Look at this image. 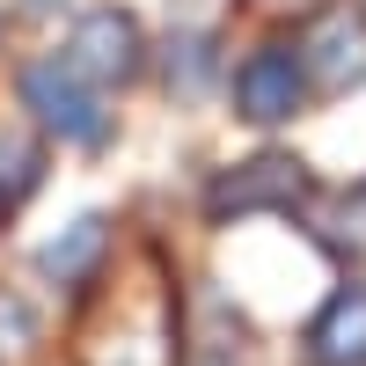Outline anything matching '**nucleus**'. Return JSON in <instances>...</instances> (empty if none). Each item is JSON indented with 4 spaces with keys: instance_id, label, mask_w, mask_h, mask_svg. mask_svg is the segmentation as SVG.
I'll return each instance as SVG.
<instances>
[{
    "instance_id": "obj_14",
    "label": "nucleus",
    "mask_w": 366,
    "mask_h": 366,
    "mask_svg": "<svg viewBox=\"0 0 366 366\" xmlns=\"http://www.w3.org/2000/svg\"><path fill=\"white\" fill-rule=\"evenodd\" d=\"M359 15H366V0H359Z\"/></svg>"
},
{
    "instance_id": "obj_13",
    "label": "nucleus",
    "mask_w": 366,
    "mask_h": 366,
    "mask_svg": "<svg viewBox=\"0 0 366 366\" xmlns=\"http://www.w3.org/2000/svg\"><path fill=\"white\" fill-rule=\"evenodd\" d=\"M271 8H300V0H271Z\"/></svg>"
},
{
    "instance_id": "obj_11",
    "label": "nucleus",
    "mask_w": 366,
    "mask_h": 366,
    "mask_svg": "<svg viewBox=\"0 0 366 366\" xmlns=\"http://www.w3.org/2000/svg\"><path fill=\"white\" fill-rule=\"evenodd\" d=\"M212 74H220V44L205 37V29H191V37H169V96H183V103H198L205 88H212Z\"/></svg>"
},
{
    "instance_id": "obj_6",
    "label": "nucleus",
    "mask_w": 366,
    "mask_h": 366,
    "mask_svg": "<svg viewBox=\"0 0 366 366\" xmlns=\"http://www.w3.org/2000/svg\"><path fill=\"white\" fill-rule=\"evenodd\" d=\"M293 44H300V59H308L315 88H352L366 74V15L359 8H315Z\"/></svg>"
},
{
    "instance_id": "obj_5",
    "label": "nucleus",
    "mask_w": 366,
    "mask_h": 366,
    "mask_svg": "<svg viewBox=\"0 0 366 366\" xmlns=\"http://www.w3.org/2000/svg\"><path fill=\"white\" fill-rule=\"evenodd\" d=\"M59 59H66L74 74H88L96 88H132L147 74V29L125 8H88L66 29V51H59Z\"/></svg>"
},
{
    "instance_id": "obj_9",
    "label": "nucleus",
    "mask_w": 366,
    "mask_h": 366,
    "mask_svg": "<svg viewBox=\"0 0 366 366\" xmlns=\"http://www.w3.org/2000/svg\"><path fill=\"white\" fill-rule=\"evenodd\" d=\"M183 366H249V322L227 300H205V322L183 337Z\"/></svg>"
},
{
    "instance_id": "obj_1",
    "label": "nucleus",
    "mask_w": 366,
    "mask_h": 366,
    "mask_svg": "<svg viewBox=\"0 0 366 366\" xmlns=\"http://www.w3.org/2000/svg\"><path fill=\"white\" fill-rule=\"evenodd\" d=\"M74 366H183V286L162 249L132 264H103V279L81 293Z\"/></svg>"
},
{
    "instance_id": "obj_8",
    "label": "nucleus",
    "mask_w": 366,
    "mask_h": 366,
    "mask_svg": "<svg viewBox=\"0 0 366 366\" xmlns=\"http://www.w3.org/2000/svg\"><path fill=\"white\" fill-rule=\"evenodd\" d=\"M315 366H366V286H337L308 322Z\"/></svg>"
},
{
    "instance_id": "obj_7",
    "label": "nucleus",
    "mask_w": 366,
    "mask_h": 366,
    "mask_svg": "<svg viewBox=\"0 0 366 366\" xmlns=\"http://www.w3.org/2000/svg\"><path fill=\"white\" fill-rule=\"evenodd\" d=\"M110 257H117L110 212H81L74 227H59L44 249H37V279H44V286H66V293H88V286L103 279Z\"/></svg>"
},
{
    "instance_id": "obj_2",
    "label": "nucleus",
    "mask_w": 366,
    "mask_h": 366,
    "mask_svg": "<svg viewBox=\"0 0 366 366\" xmlns=\"http://www.w3.org/2000/svg\"><path fill=\"white\" fill-rule=\"evenodd\" d=\"M15 96L22 110L37 117V132L59 139V147H81V154H103L110 132H117V117L103 110V88L74 74L66 59H29V66L15 74Z\"/></svg>"
},
{
    "instance_id": "obj_12",
    "label": "nucleus",
    "mask_w": 366,
    "mask_h": 366,
    "mask_svg": "<svg viewBox=\"0 0 366 366\" xmlns=\"http://www.w3.org/2000/svg\"><path fill=\"white\" fill-rule=\"evenodd\" d=\"M0 330H8V345H29V337H37V315H29V300L0 293Z\"/></svg>"
},
{
    "instance_id": "obj_10",
    "label": "nucleus",
    "mask_w": 366,
    "mask_h": 366,
    "mask_svg": "<svg viewBox=\"0 0 366 366\" xmlns=\"http://www.w3.org/2000/svg\"><path fill=\"white\" fill-rule=\"evenodd\" d=\"M37 183H44V139H29V132H0V220L37 198Z\"/></svg>"
},
{
    "instance_id": "obj_3",
    "label": "nucleus",
    "mask_w": 366,
    "mask_h": 366,
    "mask_svg": "<svg viewBox=\"0 0 366 366\" xmlns=\"http://www.w3.org/2000/svg\"><path fill=\"white\" fill-rule=\"evenodd\" d=\"M308 198H315V176L300 154H249L205 183V220L234 227V220H257V212H300Z\"/></svg>"
},
{
    "instance_id": "obj_4",
    "label": "nucleus",
    "mask_w": 366,
    "mask_h": 366,
    "mask_svg": "<svg viewBox=\"0 0 366 366\" xmlns=\"http://www.w3.org/2000/svg\"><path fill=\"white\" fill-rule=\"evenodd\" d=\"M227 96H234V117H249V125H293L300 110H308V96H315V81H308V59H300V44H286V37H264L249 59L234 66V81H227Z\"/></svg>"
}]
</instances>
